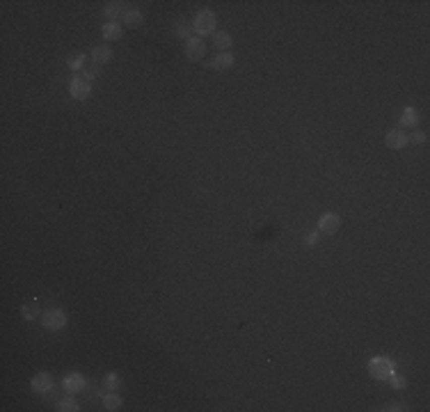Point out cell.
<instances>
[{
    "instance_id": "13",
    "label": "cell",
    "mask_w": 430,
    "mask_h": 412,
    "mask_svg": "<svg viewBox=\"0 0 430 412\" xmlns=\"http://www.w3.org/2000/svg\"><path fill=\"white\" fill-rule=\"evenodd\" d=\"M144 23V14L140 10H126L124 12V25L126 28H140Z\"/></svg>"
},
{
    "instance_id": "23",
    "label": "cell",
    "mask_w": 430,
    "mask_h": 412,
    "mask_svg": "<svg viewBox=\"0 0 430 412\" xmlns=\"http://www.w3.org/2000/svg\"><path fill=\"white\" fill-rule=\"evenodd\" d=\"M99 71H101V69H99V65H92L89 69H83V71H80L78 76H80L83 80H87V83H92L94 78H99Z\"/></svg>"
},
{
    "instance_id": "25",
    "label": "cell",
    "mask_w": 430,
    "mask_h": 412,
    "mask_svg": "<svg viewBox=\"0 0 430 412\" xmlns=\"http://www.w3.org/2000/svg\"><path fill=\"white\" fill-rule=\"evenodd\" d=\"M318 241H321V231H312V233H306V236H304V245H306V248H316Z\"/></svg>"
},
{
    "instance_id": "2",
    "label": "cell",
    "mask_w": 430,
    "mask_h": 412,
    "mask_svg": "<svg viewBox=\"0 0 430 412\" xmlns=\"http://www.w3.org/2000/svg\"><path fill=\"white\" fill-rule=\"evenodd\" d=\"M41 325H44L46 330H53V332H57V330H65L67 314L62 312V309H48V312L41 314Z\"/></svg>"
},
{
    "instance_id": "22",
    "label": "cell",
    "mask_w": 430,
    "mask_h": 412,
    "mask_svg": "<svg viewBox=\"0 0 430 412\" xmlns=\"http://www.w3.org/2000/svg\"><path fill=\"white\" fill-rule=\"evenodd\" d=\"M387 380H389L391 389H398V392L407 387V380H405V378H403V376H398V373H391V376L387 378Z\"/></svg>"
},
{
    "instance_id": "10",
    "label": "cell",
    "mask_w": 430,
    "mask_h": 412,
    "mask_svg": "<svg viewBox=\"0 0 430 412\" xmlns=\"http://www.w3.org/2000/svg\"><path fill=\"white\" fill-rule=\"evenodd\" d=\"M233 65H236V57H233L231 53H220V55H215V60H213V62H208V67H211V69H218V71L231 69Z\"/></svg>"
},
{
    "instance_id": "24",
    "label": "cell",
    "mask_w": 430,
    "mask_h": 412,
    "mask_svg": "<svg viewBox=\"0 0 430 412\" xmlns=\"http://www.w3.org/2000/svg\"><path fill=\"white\" fill-rule=\"evenodd\" d=\"M119 385H121V380H119L117 373H108V376H105V389L114 392V389H119Z\"/></svg>"
},
{
    "instance_id": "3",
    "label": "cell",
    "mask_w": 430,
    "mask_h": 412,
    "mask_svg": "<svg viewBox=\"0 0 430 412\" xmlns=\"http://www.w3.org/2000/svg\"><path fill=\"white\" fill-rule=\"evenodd\" d=\"M368 371H371V378H376V380H387V378L394 373V367H391L389 360L376 358L371 364H368Z\"/></svg>"
},
{
    "instance_id": "4",
    "label": "cell",
    "mask_w": 430,
    "mask_h": 412,
    "mask_svg": "<svg viewBox=\"0 0 430 412\" xmlns=\"http://www.w3.org/2000/svg\"><path fill=\"white\" fill-rule=\"evenodd\" d=\"M339 227H341V218L336 213H323L318 218V231L325 233V236H334Z\"/></svg>"
},
{
    "instance_id": "16",
    "label": "cell",
    "mask_w": 430,
    "mask_h": 412,
    "mask_svg": "<svg viewBox=\"0 0 430 412\" xmlns=\"http://www.w3.org/2000/svg\"><path fill=\"white\" fill-rule=\"evenodd\" d=\"M67 62H69V69H71V71H78V74H80L83 69H87V55H85V53L71 55Z\"/></svg>"
},
{
    "instance_id": "15",
    "label": "cell",
    "mask_w": 430,
    "mask_h": 412,
    "mask_svg": "<svg viewBox=\"0 0 430 412\" xmlns=\"http://www.w3.org/2000/svg\"><path fill=\"white\" fill-rule=\"evenodd\" d=\"M401 124L405 126V129H414V126L419 124V112H416L414 108H405L401 114Z\"/></svg>"
},
{
    "instance_id": "9",
    "label": "cell",
    "mask_w": 430,
    "mask_h": 412,
    "mask_svg": "<svg viewBox=\"0 0 430 412\" xmlns=\"http://www.w3.org/2000/svg\"><path fill=\"white\" fill-rule=\"evenodd\" d=\"M32 389H35L37 394H46V392H53V378L48 376V373H37L35 378H32Z\"/></svg>"
},
{
    "instance_id": "14",
    "label": "cell",
    "mask_w": 430,
    "mask_h": 412,
    "mask_svg": "<svg viewBox=\"0 0 430 412\" xmlns=\"http://www.w3.org/2000/svg\"><path fill=\"white\" fill-rule=\"evenodd\" d=\"M124 3H105L103 5V14L108 16L110 21H117L119 16H124Z\"/></svg>"
},
{
    "instance_id": "18",
    "label": "cell",
    "mask_w": 430,
    "mask_h": 412,
    "mask_svg": "<svg viewBox=\"0 0 430 412\" xmlns=\"http://www.w3.org/2000/svg\"><path fill=\"white\" fill-rule=\"evenodd\" d=\"M55 410H57V412H78V410H80V405L74 401V398H71V394H69V396L59 398L57 405H55Z\"/></svg>"
},
{
    "instance_id": "19",
    "label": "cell",
    "mask_w": 430,
    "mask_h": 412,
    "mask_svg": "<svg viewBox=\"0 0 430 412\" xmlns=\"http://www.w3.org/2000/svg\"><path fill=\"white\" fill-rule=\"evenodd\" d=\"M21 314H23L25 321H35V318L41 316V309H39V303H28L23 305V309H21Z\"/></svg>"
},
{
    "instance_id": "11",
    "label": "cell",
    "mask_w": 430,
    "mask_h": 412,
    "mask_svg": "<svg viewBox=\"0 0 430 412\" xmlns=\"http://www.w3.org/2000/svg\"><path fill=\"white\" fill-rule=\"evenodd\" d=\"M103 39L105 41H117V39H121V35H124V28L117 23V21H110V23H105L103 25Z\"/></svg>"
},
{
    "instance_id": "6",
    "label": "cell",
    "mask_w": 430,
    "mask_h": 412,
    "mask_svg": "<svg viewBox=\"0 0 430 412\" xmlns=\"http://www.w3.org/2000/svg\"><path fill=\"white\" fill-rule=\"evenodd\" d=\"M204 55H206V44H204L199 37H193V39L186 41V57L193 62L202 60Z\"/></svg>"
},
{
    "instance_id": "17",
    "label": "cell",
    "mask_w": 430,
    "mask_h": 412,
    "mask_svg": "<svg viewBox=\"0 0 430 412\" xmlns=\"http://www.w3.org/2000/svg\"><path fill=\"white\" fill-rule=\"evenodd\" d=\"M213 41H215V46H218V48H222V50H227V48H231V46H233V37L229 35L227 30H220V32H215V37H213Z\"/></svg>"
},
{
    "instance_id": "21",
    "label": "cell",
    "mask_w": 430,
    "mask_h": 412,
    "mask_svg": "<svg viewBox=\"0 0 430 412\" xmlns=\"http://www.w3.org/2000/svg\"><path fill=\"white\" fill-rule=\"evenodd\" d=\"M103 407H105V410H110V412L119 410V407H121V396H119V394H114V392L105 394V396H103Z\"/></svg>"
},
{
    "instance_id": "26",
    "label": "cell",
    "mask_w": 430,
    "mask_h": 412,
    "mask_svg": "<svg viewBox=\"0 0 430 412\" xmlns=\"http://www.w3.org/2000/svg\"><path fill=\"white\" fill-rule=\"evenodd\" d=\"M407 140H410V142H414V144H423L425 142V133H423V131H416V133L407 135Z\"/></svg>"
},
{
    "instance_id": "27",
    "label": "cell",
    "mask_w": 430,
    "mask_h": 412,
    "mask_svg": "<svg viewBox=\"0 0 430 412\" xmlns=\"http://www.w3.org/2000/svg\"><path fill=\"white\" fill-rule=\"evenodd\" d=\"M385 410H389V412H396V410H401V412H403V410H407V405H405V403H389V405H387Z\"/></svg>"
},
{
    "instance_id": "12",
    "label": "cell",
    "mask_w": 430,
    "mask_h": 412,
    "mask_svg": "<svg viewBox=\"0 0 430 412\" xmlns=\"http://www.w3.org/2000/svg\"><path fill=\"white\" fill-rule=\"evenodd\" d=\"M92 60H94V65H108L110 60H112V50H110V46H96L94 50H92Z\"/></svg>"
},
{
    "instance_id": "1",
    "label": "cell",
    "mask_w": 430,
    "mask_h": 412,
    "mask_svg": "<svg viewBox=\"0 0 430 412\" xmlns=\"http://www.w3.org/2000/svg\"><path fill=\"white\" fill-rule=\"evenodd\" d=\"M215 23H218V16L213 14L211 10H202V12H197V16L193 21V30L199 37L215 35Z\"/></svg>"
},
{
    "instance_id": "5",
    "label": "cell",
    "mask_w": 430,
    "mask_h": 412,
    "mask_svg": "<svg viewBox=\"0 0 430 412\" xmlns=\"http://www.w3.org/2000/svg\"><path fill=\"white\" fill-rule=\"evenodd\" d=\"M69 90H71V96H74L76 101H85L89 94H92V83H87V80H83L80 76H76V78L71 80Z\"/></svg>"
},
{
    "instance_id": "8",
    "label": "cell",
    "mask_w": 430,
    "mask_h": 412,
    "mask_svg": "<svg viewBox=\"0 0 430 412\" xmlns=\"http://www.w3.org/2000/svg\"><path fill=\"white\" fill-rule=\"evenodd\" d=\"M385 142H387L389 149H403V147H407L410 140H407V133H403V131H398V129H391L389 133H387Z\"/></svg>"
},
{
    "instance_id": "7",
    "label": "cell",
    "mask_w": 430,
    "mask_h": 412,
    "mask_svg": "<svg viewBox=\"0 0 430 412\" xmlns=\"http://www.w3.org/2000/svg\"><path fill=\"white\" fill-rule=\"evenodd\" d=\"M85 378L80 376V373H69V376L62 380V387H65V392L67 394H78V392H83L85 389Z\"/></svg>"
},
{
    "instance_id": "20",
    "label": "cell",
    "mask_w": 430,
    "mask_h": 412,
    "mask_svg": "<svg viewBox=\"0 0 430 412\" xmlns=\"http://www.w3.org/2000/svg\"><path fill=\"white\" fill-rule=\"evenodd\" d=\"M174 32H176L181 39H193V23H186V21H176V25H174Z\"/></svg>"
}]
</instances>
